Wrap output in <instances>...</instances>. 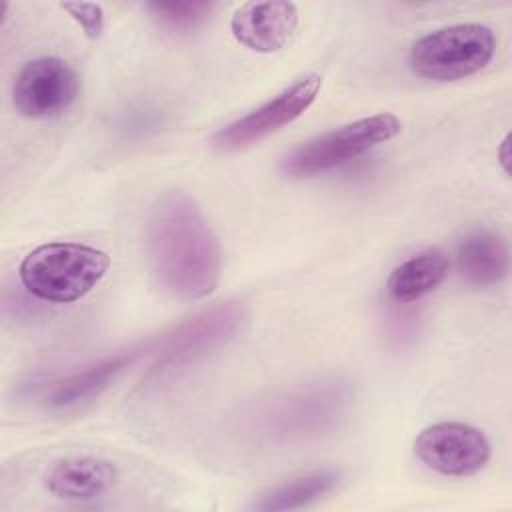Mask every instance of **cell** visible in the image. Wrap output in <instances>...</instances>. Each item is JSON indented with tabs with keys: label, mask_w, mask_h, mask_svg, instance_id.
<instances>
[{
	"label": "cell",
	"mask_w": 512,
	"mask_h": 512,
	"mask_svg": "<svg viewBox=\"0 0 512 512\" xmlns=\"http://www.w3.org/2000/svg\"><path fill=\"white\" fill-rule=\"evenodd\" d=\"M506 150H508V136L502 140V148H500V158H502L500 162H502L504 170L508 172V152H506Z\"/></svg>",
	"instance_id": "18"
},
{
	"label": "cell",
	"mask_w": 512,
	"mask_h": 512,
	"mask_svg": "<svg viewBox=\"0 0 512 512\" xmlns=\"http://www.w3.org/2000/svg\"><path fill=\"white\" fill-rule=\"evenodd\" d=\"M106 252L78 242H48L28 252L20 266V284L38 300L70 304L86 296L108 272Z\"/></svg>",
	"instance_id": "2"
},
{
	"label": "cell",
	"mask_w": 512,
	"mask_h": 512,
	"mask_svg": "<svg viewBox=\"0 0 512 512\" xmlns=\"http://www.w3.org/2000/svg\"><path fill=\"white\" fill-rule=\"evenodd\" d=\"M400 128L402 122L390 112L358 118L294 148L284 156L282 172L292 178H310L330 172L374 146L392 140Z\"/></svg>",
	"instance_id": "5"
},
{
	"label": "cell",
	"mask_w": 512,
	"mask_h": 512,
	"mask_svg": "<svg viewBox=\"0 0 512 512\" xmlns=\"http://www.w3.org/2000/svg\"><path fill=\"white\" fill-rule=\"evenodd\" d=\"M350 402L352 386L348 380L328 378L310 382L266 404L256 416V426L272 442L316 438L338 426Z\"/></svg>",
	"instance_id": "3"
},
{
	"label": "cell",
	"mask_w": 512,
	"mask_h": 512,
	"mask_svg": "<svg viewBox=\"0 0 512 512\" xmlns=\"http://www.w3.org/2000/svg\"><path fill=\"white\" fill-rule=\"evenodd\" d=\"M152 270L166 292L184 300L208 296L220 280V244L196 202L172 192L160 198L148 222Z\"/></svg>",
	"instance_id": "1"
},
{
	"label": "cell",
	"mask_w": 512,
	"mask_h": 512,
	"mask_svg": "<svg viewBox=\"0 0 512 512\" xmlns=\"http://www.w3.org/2000/svg\"><path fill=\"white\" fill-rule=\"evenodd\" d=\"M298 26V8L292 2H246L234 10L230 30L234 38L254 52H276Z\"/></svg>",
	"instance_id": "10"
},
{
	"label": "cell",
	"mask_w": 512,
	"mask_h": 512,
	"mask_svg": "<svg viewBox=\"0 0 512 512\" xmlns=\"http://www.w3.org/2000/svg\"><path fill=\"white\" fill-rule=\"evenodd\" d=\"M322 88V76L316 72H306L296 78L282 92L250 110L248 114L226 124L212 136L214 148L222 152H236L248 148L262 138L282 130L300 118L316 100Z\"/></svg>",
	"instance_id": "7"
},
{
	"label": "cell",
	"mask_w": 512,
	"mask_h": 512,
	"mask_svg": "<svg viewBox=\"0 0 512 512\" xmlns=\"http://www.w3.org/2000/svg\"><path fill=\"white\" fill-rule=\"evenodd\" d=\"M416 458L442 476L464 478L480 472L492 454L486 434L464 422H436L414 440Z\"/></svg>",
	"instance_id": "9"
},
{
	"label": "cell",
	"mask_w": 512,
	"mask_h": 512,
	"mask_svg": "<svg viewBox=\"0 0 512 512\" xmlns=\"http://www.w3.org/2000/svg\"><path fill=\"white\" fill-rule=\"evenodd\" d=\"M506 240L492 230H472L456 244V268L460 278L476 288L496 286L508 274Z\"/></svg>",
	"instance_id": "13"
},
{
	"label": "cell",
	"mask_w": 512,
	"mask_h": 512,
	"mask_svg": "<svg viewBox=\"0 0 512 512\" xmlns=\"http://www.w3.org/2000/svg\"><path fill=\"white\" fill-rule=\"evenodd\" d=\"M242 320L244 308L240 302L230 300L178 324L156 342H150V352L156 354L150 376H164L168 372L182 370L184 366L214 352L238 332Z\"/></svg>",
	"instance_id": "6"
},
{
	"label": "cell",
	"mask_w": 512,
	"mask_h": 512,
	"mask_svg": "<svg viewBox=\"0 0 512 512\" xmlns=\"http://www.w3.org/2000/svg\"><path fill=\"white\" fill-rule=\"evenodd\" d=\"M116 468L96 456H70L58 460L46 474V490L66 502H92L110 492Z\"/></svg>",
	"instance_id": "12"
},
{
	"label": "cell",
	"mask_w": 512,
	"mask_h": 512,
	"mask_svg": "<svg viewBox=\"0 0 512 512\" xmlns=\"http://www.w3.org/2000/svg\"><path fill=\"white\" fill-rule=\"evenodd\" d=\"M338 472L324 468V470H312L300 476H294L290 480H284L264 494H260L258 500H254V510L264 512H278V510H296L302 506H308L328 494L338 484Z\"/></svg>",
	"instance_id": "15"
},
{
	"label": "cell",
	"mask_w": 512,
	"mask_h": 512,
	"mask_svg": "<svg viewBox=\"0 0 512 512\" xmlns=\"http://www.w3.org/2000/svg\"><path fill=\"white\" fill-rule=\"evenodd\" d=\"M60 8L72 16L88 38H98L104 30V10L94 2H62Z\"/></svg>",
	"instance_id": "17"
},
{
	"label": "cell",
	"mask_w": 512,
	"mask_h": 512,
	"mask_svg": "<svg viewBox=\"0 0 512 512\" xmlns=\"http://www.w3.org/2000/svg\"><path fill=\"white\" fill-rule=\"evenodd\" d=\"M148 344L142 348H128L104 356L82 370H76L62 380H58L48 396V404L56 410L82 406L100 394H104L144 352H148Z\"/></svg>",
	"instance_id": "11"
},
{
	"label": "cell",
	"mask_w": 512,
	"mask_h": 512,
	"mask_svg": "<svg viewBox=\"0 0 512 512\" xmlns=\"http://www.w3.org/2000/svg\"><path fill=\"white\" fill-rule=\"evenodd\" d=\"M148 10L162 28H166L170 32H190L208 18L212 4H208V2H150Z\"/></svg>",
	"instance_id": "16"
},
{
	"label": "cell",
	"mask_w": 512,
	"mask_h": 512,
	"mask_svg": "<svg viewBox=\"0 0 512 512\" xmlns=\"http://www.w3.org/2000/svg\"><path fill=\"white\" fill-rule=\"evenodd\" d=\"M494 52L492 28L476 22L450 24L418 38L408 52V66L420 78L448 82L480 72Z\"/></svg>",
	"instance_id": "4"
},
{
	"label": "cell",
	"mask_w": 512,
	"mask_h": 512,
	"mask_svg": "<svg viewBox=\"0 0 512 512\" xmlns=\"http://www.w3.org/2000/svg\"><path fill=\"white\" fill-rule=\"evenodd\" d=\"M450 270V258L440 248H426L400 262L388 276L386 290L396 304H410L436 290Z\"/></svg>",
	"instance_id": "14"
},
{
	"label": "cell",
	"mask_w": 512,
	"mask_h": 512,
	"mask_svg": "<svg viewBox=\"0 0 512 512\" xmlns=\"http://www.w3.org/2000/svg\"><path fill=\"white\" fill-rule=\"evenodd\" d=\"M80 92L76 70L62 58L42 56L18 72L12 86L16 112L30 120H48L64 114Z\"/></svg>",
	"instance_id": "8"
}]
</instances>
